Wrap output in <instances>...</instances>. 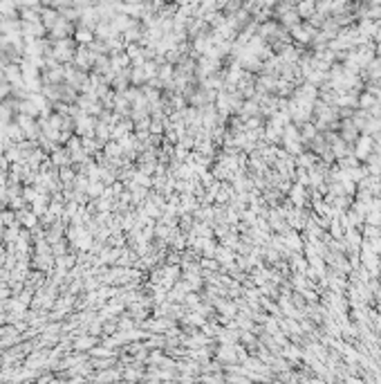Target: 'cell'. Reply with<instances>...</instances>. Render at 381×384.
Masks as SVG:
<instances>
[{
  "label": "cell",
  "instance_id": "obj_5",
  "mask_svg": "<svg viewBox=\"0 0 381 384\" xmlns=\"http://www.w3.org/2000/svg\"><path fill=\"white\" fill-rule=\"evenodd\" d=\"M76 39H79L81 43H92V32L85 29V27H81V29L76 32Z\"/></svg>",
  "mask_w": 381,
  "mask_h": 384
},
{
  "label": "cell",
  "instance_id": "obj_2",
  "mask_svg": "<svg viewBox=\"0 0 381 384\" xmlns=\"http://www.w3.org/2000/svg\"><path fill=\"white\" fill-rule=\"evenodd\" d=\"M314 9H316V5H314V3H303V5H298V7H296V14L312 18V12H314Z\"/></svg>",
  "mask_w": 381,
  "mask_h": 384
},
{
  "label": "cell",
  "instance_id": "obj_3",
  "mask_svg": "<svg viewBox=\"0 0 381 384\" xmlns=\"http://www.w3.org/2000/svg\"><path fill=\"white\" fill-rule=\"evenodd\" d=\"M18 218L23 220L25 227H34V225H36V214H34V212H27V209H23Z\"/></svg>",
  "mask_w": 381,
  "mask_h": 384
},
{
  "label": "cell",
  "instance_id": "obj_4",
  "mask_svg": "<svg viewBox=\"0 0 381 384\" xmlns=\"http://www.w3.org/2000/svg\"><path fill=\"white\" fill-rule=\"evenodd\" d=\"M303 198H305L303 185H301V187H294V189H292V202H294V204H303Z\"/></svg>",
  "mask_w": 381,
  "mask_h": 384
},
{
  "label": "cell",
  "instance_id": "obj_1",
  "mask_svg": "<svg viewBox=\"0 0 381 384\" xmlns=\"http://www.w3.org/2000/svg\"><path fill=\"white\" fill-rule=\"evenodd\" d=\"M74 45L72 41L63 39V41H54L52 45V56L56 58V61H70V58H74Z\"/></svg>",
  "mask_w": 381,
  "mask_h": 384
},
{
  "label": "cell",
  "instance_id": "obj_6",
  "mask_svg": "<svg viewBox=\"0 0 381 384\" xmlns=\"http://www.w3.org/2000/svg\"><path fill=\"white\" fill-rule=\"evenodd\" d=\"M379 231H381V229H379Z\"/></svg>",
  "mask_w": 381,
  "mask_h": 384
}]
</instances>
